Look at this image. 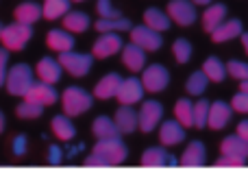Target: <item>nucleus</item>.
I'll list each match as a JSON object with an SVG mask.
<instances>
[{
	"instance_id": "nucleus-1",
	"label": "nucleus",
	"mask_w": 248,
	"mask_h": 181,
	"mask_svg": "<svg viewBox=\"0 0 248 181\" xmlns=\"http://www.w3.org/2000/svg\"><path fill=\"white\" fill-rule=\"evenodd\" d=\"M61 107H63V114L70 118L81 116L87 109H92V94L85 92L83 87H68L61 94Z\"/></svg>"
},
{
	"instance_id": "nucleus-2",
	"label": "nucleus",
	"mask_w": 248,
	"mask_h": 181,
	"mask_svg": "<svg viewBox=\"0 0 248 181\" xmlns=\"http://www.w3.org/2000/svg\"><path fill=\"white\" fill-rule=\"evenodd\" d=\"M7 92L13 96H22L29 92V87L33 85V70L26 64H16L7 70V79H4Z\"/></svg>"
},
{
	"instance_id": "nucleus-3",
	"label": "nucleus",
	"mask_w": 248,
	"mask_h": 181,
	"mask_svg": "<svg viewBox=\"0 0 248 181\" xmlns=\"http://www.w3.org/2000/svg\"><path fill=\"white\" fill-rule=\"evenodd\" d=\"M33 37V29L31 24H22V22H13V24L4 26L0 39H2V46L7 50H22V48L29 44V39Z\"/></svg>"
},
{
	"instance_id": "nucleus-4",
	"label": "nucleus",
	"mask_w": 248,
	"mask_h": 181,
	"mask_svg": "<svg viewBox=\"0 0 248 181\" xmlns=\"http://www.w3.org/2000/svg\"><path fill=\"white\" fill-rule=\"evenodd\" d=\"M92 61H94V55H85V52H59V64L65 72H70L72 77H85L92 70Z\"/></svg>"
},
{
	"instance_id": "nucleus-5",
	"label": "nucleus",
	"mask_w": 248,
	"mask_h": 181,
	"mask_svg": "<svg viewBox=\"0 0 248 181\" xmlns=\"http://www.w3.org/2000/svg\"><path fill=\"white\" fill-rule=\"evenodd\" d=\"M94 153L107 157V162L111 166L122 164V162L126 160V155H128V151H126V147H124V142L120 140V135H118V138H103V140H98V142H96V147H94Z\"/></svg>"
},
{
	"instance_id": "nucleus-6",
	"label": "nucleus",
	"mask_w": 248,
	"mask_h": 181,
	"mask_svg": "<svg viewBox=\"0 0 248 181\" xmlns=\"http://www.w3.org/2000/svg\"><path fill=\"white\" fill-rule=\"evenodd\" d=\"M168 83H170V72L159 64L148 66V68H144V72H141V85H144V90L150 92V94L163 92L168 87Z\"/></svg>"
},
{
	"instance_id": "nucleus-7",
	"label": "nucleus",
	"mask_w": 248,
	"mask_h": 181,
	"mask_svg": "<svg viewBox=\"0 0 248 181\" xmlns=\"http://www.w3.org/2000/svg\"><path fill=\"white\" fill-rule=\"evenodd\" d=\"M131 42H133V44H137L140 48H144L146 52L159 50V48L163 46L161 33H159V31L148 29L146 24H141V26H133V29H131Z\"/></svg>"
},
{
	"instance_id": "nucleus-8",
	"label": "nucleus",
	"mask_w": 248,
	"mask_h": 181,
	"mask_svg": "<svg viewBox=\"0 0 248 181\" xmlns=\"http://www.w3.org/2000/svg\"><path fill=\"white\" fill-rule=\"evenodd\" d=\"M168 17L179 26H189L196 20V7L192 0H170L168 2Z\"/></svg>"
},
{
	"instance_id": "nucleus-9",
	"label": "nucleus",
	"mask_w": 248,
	"mask_h": 181,
	"mask_svg": "<svg viewBox=\"0 0 248 181\" xmlns=\"http://www.w3.org/2000/svg\"><path fill=\"white\" fill-rule=\"evenodd\" d=\"M137 116H140V129L144 131V133H150V131L159 125V120H161L163 105L159 103V100H144Z\"/></svg>"
},
{
	"instance_id": "nucleus-10",
	"label": "nucleus",
	"mask_w": 248,
	"mask_h": 181,
	"mask_svg": "<svg viewBox=\"0 0 248 181\" xmlns=\"http://www.w3.org/2000/svg\"><path fill=\"white\" fill-rule=\"evenodd\" d=\"M120 50H122L120 35L118 33H100V37L94 42L92 55H94L96 59H107V57H113Z\"/></svg>"
},
{
	"instance_id": "nucleus-11",
	"label": "nucleus",
	"mask_w": 248,
	"mask_h": 181,
	"mask_svg": "<svg viewBox=\"0 0 248 181\" xmlns=\"http://www.w3.org/2000/svg\"><path fill=\"white\" fill-rule=\"evenodd\" d=\"M144 85H141L140 79L131 77V79H122L120 87H118V94L116 99L120 100V105H135L141 100V96H144Z\"/></svg>"
},
{
	"instance_id": "nucleus-12",
	"label": "nucleus",
	"mask_w": 248,
	"mask_h": 181,
	"mask_svg": "<svg viewBox=\"0 0 248 181\" xmlns=\"http://www.w3.org/2000/svg\"><path fill=\"white\" fill-rule=\"evenodd\" d=\"M185 140V127L179 120H166L159 129V142L161 147H176Z\"/></svg>"
},
{
	"instance_id": "nucleus-13",
	"label": "nucleus",
	"mask_w": 248,
	"mask_h": 181,
	"mask_svg": "<svg viewBox=\"0 0 248 181\" xmlns=\"http://www.w3.org/2000/svg\"><path fill=\"white\" fill-rule=\"evenodd\" d=\"M231 114H233V107H229L224 100H216L211 103L209 107V118H207V127H211L214 131H220L229 125L231 120Z\"/></svg>"
},
{
	"instance_id": "nucleus-14",
	"label": "nucleus",
	"mask_w": 248,
	"mask_h": 181,
	"mask_svg": "<svg viewBox=\"0 0 248 181\" xmlns=\"http://www.w3.org/2000/svg\"><path fill=\"white\" fill-rule=\"evenodd\" d=\"M24 99L26 100H33V103H37V105H44V107H48V105H52L57 100V92H55V87L48 85V83H44V81L35 83L33 81V85H31L29 92L24 94Z\"/></svg>"
},
{
	"instance_id": "nucleus-15",
	"label": "nucleus",
	"mask_w": 248,
	"mask_h": 181,
	"mask_svg": "<svg viewBox=\"0 0 248 181\" xmlns=\"http://www.w3.org/2000/svg\"><path fill=\"white\" fill-rule=\"evenodd\" d=\"M61 72H63V68H61L59 59L44 57V59L37 61V79L44 83H48V85H55V83L61 79Z\"/></svg>"
},
{
	"instance_id": "nucleus-16",
	"label": "nucleus",
	"mask_w": 248,
	"mask_h": 181,
	"mask_svg": "<svg viewBox=\"0 0 248 181\" xmlns=\"http://www.w3.org/2000/svg\"><path fill=\"white\" fill-rule=\"evenodd\" d=\"M122 64L126 66L131 72H141L146 68V50L140 48L137 44H126L122 48Z\"/></svg>"
},
{
	"instance_id": "nucleus-17",
	"label": "nucleus",
	"mask_w": 248,
	"mask_h": 181,
	"mask_svg": "<svg viewBox=\"0 0 248 181\" xmlns=\"http://www.w3.org/2000/svg\"><path fill=\"white\" fill-rule=\"evenodd\" d=\"M207 160V151H205V144L201 140H194V142L187 144V148L183 151L181 155V166H187V168H198V166H205Z\"/></svg>"
},
{
	"instance_id": "nucleus-18",
	"label": "nucleus",
	"mask_w": 248,
	"mask_h": 181,
	"mask_svg": "<svg viewBox=\"0 0 248 181\" xmlns=\"http://www.w3.org/2000/svg\"><path fill=\"white\" fill-rule=\"evenodd\" d=\"M120 83H122V77H120V74H116V72L105 74V77L100 79L98 83H96V87H94V96H96V99H100V100L116 99Z\"/></svg>"
},
{
	"instance_id": "nucleus-19",
	"label": "nucleus",
	"mask_w": 248,
	"mask_h": 181,
	"mask_svg": "<svg viewBox=\"0 0 248 181\" xmlns=\"http://www.w3.org/2000/svg\"><path fill=\"white\" fill-rule=\"evenodd\" d=\"M113 120H116L120 133H133V131L140 127V116H137V112L131 107V105H122V107L116 112Z\"/></svg>"
},
{
	"instance_id": "nucleus-20",
	"label": "nucleus",
	"mask_w": 248,
	"mask_h": 181,
	"mask_svg": "<svg viewBox=\"0 0 248 181\" xmlns=\"http://www.w3.org/2000/svg\"><path fill=\"white\" fill-rule=\"evenodd\" d=\"M46 46L55 52H68L74 48V35L68 31H50L46 35Z\"/></svg>"
},
{
	"instance_id": "nucleus-21",
	"label": "nucleus",
	"mask_w": 248,
	"mask_h": 181,
	"mask_svg": "<svg viewBox=\"0 0 248 181\" xmlns=\"http://www.w3.org/2000/svg\"><path fill=\"white\" fill-rule=\"evenodd\" d=\"M141 166L146 168H159V166H176V160H172L161 147H153L144 151L141 155Z\"/></svg>"
},
{
	"instance_id": "nucleus-22",
	"label": "nucleus",
	"mask_w": 248,
	"mask_h": 181,
	"mask_svg": "<svg viewBox=\"0 0 248 181\" xmlns=\"http://www.w3.org/2000/svg\"><path fill=\"white\" fill-rule=\"evenodd\" d=\"M242 35V22L237 20V17H233V20H224L222 24L218 26V29L211 31V39H214L216 44H222V42H229V39L233 37H240Z\"/></svg>"
},
{
	"instance_id": "nucleus-23",
	"label": "nucleus",
	"mask_w": 248,
	"mask_h": 181,
	"mask_svg": "<svg viewBox=\"0 0 248 181\" xmlns=\"http://www.w3.org/2000/svg\"><path fill=\"white\" fill-rule=\"evenodd\" d=\"M220 151L222 155H233V157H242V160H248V142L240 135H229V138L222 140L220 144Z\"/></svg>"
},
{
	"instance_id": "nucleus-24",
	"label": "nucleus",
	"mask_w": 248,
	"mask_h": 181,
	"mask_svg": "<svg viewBox=\"0 0 248 181\" xmlns=\"http://www.w3.org/2000/svg\"><path fill=\"white\" fill-rule=\"evenodd\" d=\"M50 129L52 133H55L57 140H61V142H68V140H72L74 135H77V127L72 125V120H70V116H55L50 122Z\"/></svg>"
},
{
	"instance_id": "nucleus-25",
	"label": "nucleus",
	"mask_w": 248,
	"mask_h": 181,
	"mask_svg": "<svg viewBox=\"0 0 248 181\" xmlns=\"http://www.w3.org/2000/svg\"><path fill=\"white\" fill-rule=\"evenodd\" d=\"M224 17H227V7H224V4H211V7H207L205 13H202V29H205L207 33H211L214 29H218V26L222 24Z\"/></svg>"
},
{
	"instance_id": "nucleus-26",
	"label": "nucleus",
	"mask_w": 248,
	"mask_h": 181,
	"mask_svg": "<svg viewBox=\"0 0 248 181\" xmlns=\"http://www.w3.org/2000/svg\"><path fill=\"white\" fill-rule=\"evenodd\" d=\"M144 24L148 26V29L163 33V31L170 29L172 20L168 17V13H163V11H159V9L150 7V9H146V13H144Z\"/></svg>"
},
{
	"instance_id": "nucleus-27",
	"label": "nucleus",
	"mask_w": 248,
	"mask_h": 181,
	"mask_svg": "<svg viewBox=\"0 0 248 181\" xmlns=\"http://www.w3.org/2000/svg\"><path fill=\"white\" fill-rule=\"evenodd\" d=\"M13 17H16V22H22V24H33L42 17V7L35 2H22L16 7Z\"/></svg>"
},
{
	"instance_id": "nucleus-28",
	"label": "nucleus",
	"mask_w": 248,
	"mask_h": 181,
	"mask_svg": "<svg viewBox=\"0 0 248 181\" xmlns=\"http://www.w3.org/2000/svg\"><path fill=\"white\" fill-rule=\"evenodd\" d=\"M63 29L68 33H83V31L90 29V17L83 11H68L63 16Z\"/></svg>"
},
{
	"instance_id": "nucleus-29",
	"label": "nucleus",
	"mask_w": 248,
	"mask_h": 181,
	"mask_svg": "<svg viewBox=\"0 0 248 181\" xmlns=\"http://www.w3.org/2000/svg\"><path fill=\"white\" fill-rule=\"evenodd\" d=\"M92 131H94V135L98 140L103 138H118L120 135V129H118L116 120H111V118L107 116H98L94 120V125H92Z\"/></svg>"
},
{
	"instance_id": "nucleus-30",
	"label": "nucleus",
	"mask_w": 248,
	"mask_h": 181,
	"mask_svg": "<svg viewBox=\"0 0 248 181\" xmlns=\"http://www.w3.org/2000/svg\"><path fill=\"white\" fill-rule=\"evenodd\" d=\"M70 11V0H44L42 16L46 20H59Z\"/></svg>"
},
{
	"instance_id": "nucleus-31",
	"label": "nucleus",
	"mask_w": 248,
	"mask_h": 181,
	"mask_svg": "<svg viewBox=\"0 0 248 181\" xmlns=\"http://www.w3.org/2000/svg\"><path fill=\"white\" fill-rule=\"evenodd\" d=\"M202 72L207 74L209 81L220 83V81H224V77H227V66H224L218 57H207L205 64H202Z\"/></svg>"
},
{
	"instance_id": "nucleus-32",
	"label": "nucleus",
	"mask_w": 248,
	"mask_h": 181,
	"mask_svg": "<svg viewBox=\"0 0 248 181\" xmlns=\"http://www.w3.org/2000/svg\"><path fill=\"white\" fill-rule=\"evenodd\" d=\"M174 118L185 127V129L194 127V105H192V100H189V99L176 100V105H174Z\"/></svg>"
},
{
	"instance_id": "nucleus-33",
	"label": "nucleus",
	"mask_w": 248,
	"mask_h": 181,
	"mask_svg": "<svg viewBox=\"0 0 248 181\" xmlns=\"http://www.w3.org/2000/svg\"><path fill=\"white\" fill-rule=\"evenodd\" d=\"M94 26L98 33H118V31H131L133 29L131 20H126V17H111V20L100 17Z\"/></svg>"
},
{
	"instance_id": "nucleus-34",
	"label": "nucleus",
	"mask_w": 248,
	"mask_h": 181,
	"mask_svg": "<svg viewBox=\"0 0 248 181\" xmlns=\"http://www.w3.org/2000/svg\"><path fill=\"white\" fill-rule=\"evenodd\" d=\"M207 83H209V79H207V74L202 72V70L192 72L187 79V83H185V92H187V94H194V96H201L202 92H205Z\"/></svg>"
},
{
	"instance_id": "nucleus-35",
	"label": "nucleus",
	"mask_w": 248,
	"mask_h": 181,
	"mask_svg": "<svg viewBox=\"0 0 248 181\" xmlns=\"http://www.w3.org/2000/svg\"><path fill=\"white\" fill-rule=\"evenodd\" d=\"M42 114H44V105H37V103H33V100H26V99L16 107V116L17 118H24V120L39 118Z\"/></svg>"
},
{
	"instance_id": "nucleus-36",
	"label": "nucleus",
	"mask_w": 248,
	"mask_h": 181,
	"mask_svg": "<svg viewBox=\"0 0 248 181\" xmlns=\"http://www.w3.org/2000/svg\"><path fill=\"white\" fill-rule=\"evenodd\" d=\"M209 107H211V103L209 100H205V99H201L196 105H194V127H196V129H205L207 127Z\"/></svg>"
},
{
	"instance_id": "nucleus-37",
	"label": "nucleus",
	"mask_w": 248,
	"mask_h": 181,
	"mask_svg": "<svg viewBox=\"0 0 248 181\" xmlns=\"http://www.w3.org/2000/svg\"><path fill=\"white\" fill-rule=\"evenodd\" d=\"M172 55H174V59L179 61V64H187L189 57H192V44L183 37L174 39V44H172Z\"/></svg>"
},
{
	"instance_id": "nucleus-38",
	"label": "nucleus",
	"mask_w": 248,
	"mask_h": 181,
	"mask_svg": "<svg viewBox=\"0 0 248 181\" xmlns=\"http://www.w3.org/2000/svg\"><path fill=\"white\" fill-rule=\"evenodd\" d=\"M227 72L231 74L233 79H237V81H244V79H248V64L233 59L227 64Z\"/></svg>"
},
{
	"instance_id": "nucleus-39",
	"label": "nucleus",
	"mask_w": 248,
	"mask_h": 181,
	"mask_svg": "<svg viewBox=\"0 0 248 181\" xmlns=\"http://www.w3.org/2000/svg\"><path fill=\"white\" fill-rule=\"evenodd\" d=\"M96 11H98L100 17H105V20H111V17H122L120 11L111 7V2H109V0H98V4H96Z\"/></svg>"
},
{
	"instance_id": "nucleus-40",
	"label": "nucleus",
	"mask_w": 248,
	"mask_h": 181,
	"mask_svg": "<svg viewBox=\"0 0 248 181\" xmlns=\"http://www.w3.org/2000/svg\"><path fill=\"white\" fill-rule=\"evenodd\" d=\"M244 164H246V160H242V157H233V155H222L218 162H216L218 168H242Z\"/></svg>"
},
{
	"instance_id": "nucleus-41",
	"label": "nucleus",
	"mask_w": 248,
	"mask_h": 181,
	"mask_svg": "<svg viewBox=\"0 0 248 181\" xmlns=\"http://www.w3.org/2000/svg\"><path fill=\"white\" fill-rule=\"evenodd\" d=\"M231 107L237 114H248V92H240V94L233 96Z\"/></svg>"
},
{
	"instance_id": "nucleus-42",
	"label": "nucleus",
	"mask_w": 248,
	"mask_h": 181,
	"mask_svg": "<svg viewBox=\"0 0 248 181\" xmlns=\"http://www.w3.org/2000/svg\"><path fill=\"white\" fill-rule=\"evenodd\" d=\"M7 61H9V50L7 48H0V87L4 85V79H7Z\"/></svg>"
},
{
	"instance_id": "nucleus-43",
	"label": "nucleus",
	"mask_w": 248,
	"mask_h": 181,
	"mask_svg": "<svg viewBox=\"0 0 248 181\" xmlns=\"http://www.w3.org/2000/svg\"><path fill=\"white\" fill-rule=\"evenodd\" d=\"M85 166H92V168H96V166H111V164L107 162V157L98 155V153H92V155L85 160Z\"/></svg>"
},
{
	"instance_id": "nucleus-44",
	"label": "nucleus",
	"mask_w": 248,
	"mask_h": 181,
	"mask_svg": "<svg viewBox=\"0 0 248 181\" xmlns=\"http://www.w3.org/2000/svg\"><path fill=\"white\" fill-rule=\"evenodd\" d=\"M24 144H26L24 135L16 138V140H13V153H16V155H24Z\"/></svg>"
},
{
	"instance_id": "nucleus-45",
	"label": "nucleus",
	"mask_w": 248,
	"mask_h": 181,
	"mask_svg": "<svg viewBox=\"0 0 248 181\" xmlns=\"http://www.w3.org/2000/svg\"><path fill=\"white\" fill-rule=\"evenodd\" d=\"M237 135H240V138H244L248 142V120H242L240 125H237Z\"/></svg>"
},
{
	"instance_id": "nucleus-46",
	"label": "nucleus",
	"mask_w": 248,
	"mask_h": 181,
	"mask_svg": "<svg viewBox=\"0 0 248 181\" xmlns=\"http://www.w3.org/2000/svg\"><path fill=\"white\" fill-rule=\"evenodd\" d=\"M240 37H242V46H244V50H246V55H248V33H242Z\"/></svg>"
},
{
	"instance_id": "nucleus-47",
	"label": "nucleus",
	"mask_w": 248,
	"mask_h": 181,
	"mask_svg": "<svg viewBox=\"0 0 248 181\" xmlns=\"http://www.w3.org/2000/svg\"><path fill=\"white\" fill-rule=\"evenodd\" d=\"M240 92H248V79L240 81Z\"/></svg>"
},
{
	"instance_id": "nucleus-48",
	"label": "nucleus",
	"mask_w": 248,
	"mask_h": 181,
	"mask_svg": "<svg viewBox=\"0 0 248 181\" xmlns=\"http://www.w3.org/2000/svg\"><path fill=\"white\" fill-rule=\"evenodd\" d=\"M2 131H4V114L0 112V133H2Z\"/></svg>"
},
{
	"instance_id": "nucleus-49",
	"label": "nucleus",
	"mask_w": 248,
	"mask_h": 181,
	"mask_svg": "<svg viewBox=\"0 0 248 181\" xmlns=\"http://www.w3.org/2000/svg\"><path fill=\"white\" fill-rule=\"evenodd\" d=\"M194 4H211V0H192Z\"/></svg>"
},
{
	"instance_id": "nucleus-50",
	"label": "nucleus",
	"mask_w": 248,
	"mask_h": 181,
	"mask_svg": "<svg viewBox=\"0 0 248 181\" xmlns=\"http://www.w3.org/2000/svg\"><path fill=\"white\" fill-rule=\"evenodd\" d=\"M72 2H83V0H72Z\"/></svg>"
},
{
	"instance_id": "nucleus-51",
	"label": "nucleus",
	"mask_w": 248,
	"mask_h": 181,
	"mask_svg": "<svg viewBox=\"0 0 248 181\" xmlns=\"http://www.w3.org/2000/svg\"><path fill=\"white\" fill-rule=\"evenodd\" d=\"M0 33H2V24H0Z\"/></svg>"
}]
</instances>
